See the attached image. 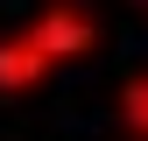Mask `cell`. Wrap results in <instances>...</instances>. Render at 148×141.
I'll list each match as a JSON object with an SVG mask.
<instances>
[{
  "mask_svg": "<svg viewBox=\"0 0 148 141\" xmlns=\"http://www.w3.org/2000/svg\"><path fill=\"white\" fill-rule=\"evenodd\" d=\"M85 42H92V28L78 21V14H49L42 28H28V35H14V42H0V85H35L49 64L78 57Z\"/></svg>",
  "mask_w": 148,
  "mask_h": 141,
  "instance_id": "1",
  "label": "cell"
},
{
  "mask_svg": "<svg viewBox=\"0 0 148 141\" xmlns=\"http://www.w3.org/2000/svg\"><path fill=\"white\" fill-rule=\"evenodd\" d=\"M127 113H134L141 127H148V78H141V85H127Z\"/></svg>",
  "mask_w": 148,
  "mask_h": 141,
  "instance_id": "2",
  "label": "cell"
}]
</instances>
